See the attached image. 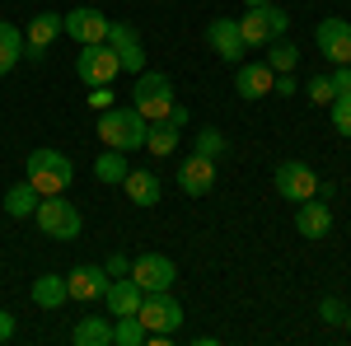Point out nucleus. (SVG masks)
Segmentation results:
<instances>
[{
	"label": "nucleus",
	"mask_w": 351,
	"mask_h": 346,
	"mask_svg": "<svg viewBox=\"0 0 351 346\" xmlns=\"http://www.w3.org/2000/svg\"><path fill=\"white\" fill-rule=\"evenodd\" d=\"M24 173H28V183L38 187V197H56V192H66V187L75 183L71 155H61V150H52V145H38V150L28 155Z\"/></svg>",
	"instance_id": "nucleus-1"
},
{
	"label": "nucleus",
	"mask_w": 351,
	"mask_h": 346,
	"mask_svg": "<svg viewBox=\"0 0 351 346\" xmlns=\"http://www.w3.org/2000/svg\"><path fill=\"white\" fill-rule=\"evenodd\" d=\"M145 136H150V122L136 112V108H104L99 117V140L108 150H145Z\"/></svg>",
	"instance_id": "nucleus-2"
},
{
	"label": "nucleus",
	"mask_w": 351,
	"mask_h": 346,
	"mask_svg": "<svg viewBox=\"0 0 351 346\" xmlns=\"http://www.w3.org/2000/svg\"><path fill=\"white\" fill-rule=\"evenodd\" d=\"M173 80L164 75V71H141L132 84V108L145 117V122H164L169 112H173Z\"/></svg>",
	"instance_id": "nucleus-3"
},
{
	"label": "nucleus",
	"mask_w": 351,
	"mask_h": 346,
	"mask_svg": "<svg viewBox=\"0 0 351 346\" xmlns=\"http://www.w3.org/2000/svg\"><path fill=\"white\" fill-rule=\"evenodd\" d=\"M286 28H291V14L276 10V0L271 5H248V14H239V33L248 52H263L271 38H286Z\"/></svg>",
	"instance_id": "nucleus-4"
},
{
	"label": "nucleus",
	"mask_w": 351,
	"mask_h": 346,
	"mask_svg": "<svg viewBox=\"0 0 351 346\" xmlns=\"http://www.w3.org/2000/svg\"><path fill=\"white\" fill-rule=\"evenodd\" d=\"M38 230L47 234V239H80L84 230V215L75 211V201H66V192H56V197H38Z\"/></svg>",
	"instance_id": "nucleus-5"
},
{
	"label": "nucleus",
	"mask_w": 351,
	"mask_h": 346,
	"mask_svg": "<svg viewBox=\"0 0 351 346\" xmlns=\"http://www.w3.org/2000/svg\"><path fill=\"white\" fill-rule=\"evenodd\" d=\"M183 304L173 299V291H150L141 299V309H136V319L145 323V332H155V337H173L178 328H183Z\"/></svg>",
	"instance_id": "nucleus-6"
},
{
	"label": "nucleus",
	"mask_w": 351,
	"mask_h": 346,
	"mask_svg": "<svg viewBox=\"0 0 351 346\" xmlns=\"http://www.w3.org/2000/svg\"><path fill=\"white\" fill-rule=\"evenodd\" d=\"M75 75H80V84H89V89H104V84H112L122 75V61H117V52H112L108 42H89V47L75 56Z\"/></svg>",
	"instance_id": "nucleus-7"
},
{
	"label": "nucleus",
	"mask_w": 351,
	"mask_h": 346,
	"mask_svg": "<svg viewBox=\"0 0 351 346\" xmlns=\"http://www.w3.org/2000/svg\"><path fill=\"white\" fill-rule=\"evenodd\" d=\"M108 14L104 10H94V5H75L71 14H61V33L66 38H75L80 47H89V42H108Z\"/></svg>",
	"instance_id": "nucleus-8"
},
{
	"label": "nucleus",
	"mask_w": 351,
	"mask_h": 346,
	"mask_svg": "<svg viewBox=\"0 0 351 346\" xmlns=\"http://www.w3.org/2000/svg\"><path fill=\"white\" fill-rule=\"evenodd\" d=\"M132 281L145 295L150 291H173L178 267H173V258H164V253H141V258H132Z\"/></svg>",
	"instance_id": "nucleus-9"
},
{
	"label": "nucleus",
	"mask_w": 351,
	"mask_h": 346,
	"mask_svg": "<svg viewBox=\"0 0 351 346\" xmlns=\"http://www.w3.org/2000/svg\"><path fill=\"white\" fill-rule=\"evenodd\" d=\"M276 192L286 197V201H304V197H319V173L309 169L304 160H286L276 164Z\"/></svg>",
	"instance_id": "nucleus-10"
},
{
	"label": "nucleus",
	"mask_w": 351,
	"mask_h": 346,
	"mask_svg": "<svg viewBox=\"0 0 351 346\" xmlns=\"http://www.w3.org/2000/svg\"><path fill=\"white\" fill-rule=\"evenodd\" d=\"M56 38H61V14L38 10V14L28 19V28H24V56H28V61H43Z\"/></svg>",
	"instance_id": "nucleus-11"
},
{
	"label": "nucleus",
	"mask_w": 351,
	"mask_h": 346,
	"mask_svg": "<svg viewBox=\"0 0 351 346\" xmlns=\"http://www.w3.org/2000/svg\"><path fill=\"white\" fill-rule=\"evenodd\" d=\"M108 271L94 262H80L75 271H66V295L75 299V304H89V299H104V291H108Z\"/></svg>",
	"instance_id": "nucleus-12"
},
{
	"label": "nucleus",
	"mask_w": 351,
	"mask_h": 346,
	"mask_svg": "<svg viewBox=\"0 0 351 346\" xmlns=\"http://www.w3.org/2000/svg\"><path fill=\"white\" fill-rule=\"evenodd\" d=\"M178 187L188 192V197H211L216 192V160H206V155H188V160L178 164Z\"/></svg>",
	"instance_id": "nucleus-13"
},
{
	"label": "nucleus",
	"mask_w": 351,
	"mask_h": 346,
	"mask_svg": "<svg viewBox=\"0 0 351 346\" xmlns=\"http://www.w3.org/2000/svg\"><path fill=\"white\" fill-rule=\"evenodd\" d=\"M108 47L117 52L122 71H132V75L145 71V47H141V33L132 24H108Z\"/></svg>",
	"instance_id": "nucleus-14"
},
{
	"label": "nucleus",
	"mask_w": 351,
	"mask_h": 346,
	"mask_svg": "<svg viewBox=\"0 0 351 346\" xmlns=\"http://www.w3.org/2000/svg\"><path fill=\"white\" fill-rule=\"evenodd\" d=\"M206 42H211V52L220 56V61H234L239 66L243 61V33H239V19H211L206 24Z\"/></svg>",
	"instance_id": "nucleus-15"
},
{
	"label": "nucleus",
	"mask_w": 351,
	"mask_h": 346,
	"mask_svg": "<svg viewBox=\"0 0 351 346\" xmlns=\"http://www.w3.org/2000/svg\"><path fill=\"white\" fill-rule=\"evenodd\" d=\"M295 230H300V239H328L332 234V206L314 201V197L295 201Z\"/></svg>",
	"instance_id": "nucleus-16"
},
{
	"label": "nucleus",
	"mask_w": 351,
	"mask_h": 346,
	"mask_svg": "<svg viewBox=\"0 0 351 346\" xmlns=\"http://www.w3.org/2000/svg\"><path fill=\"white\" fill-rule=\"evenodd\" d=\"M314 42H319V52H324L332 66H342L351 56V24L347 19H324V24L314 28Z\"/></svg>",
	"instance_id": "nucleus-17"
},
{
	"label": "nucleus",
	"mask_w": 351,
	"mask_h": 346,
	"mask_svg": "<svg viewBox=\"0 0 351 346\" xmlns=\"http://www.w3.org/2000/svg\"><path fill=\"white\" fill-rule=\"evenodd\" d=\"M271 80H276V71H271L267 61H243L239 75H234V89H239V99L258 103L263 94H271Z\"/></svg>",
	"instance_id": "nucleus-18"
},
{
	"label": "nucleus",
	"mask_w": 351,
	"mask_h": 346,
	"mask_svg": "<svg viewBox=\"0 0 351 346\" xmlns=\"http://www.w3.org/2000/svg\"><path fill=\"white\" fill-rule=\"evenodd\" d=\"M104 299H108V314H112V319H122V314H136V309H141L145 291L136 286L132 276H112L108 291H104Z\"/></svg>",
	"instance_id": "nucleus-19"
},
{
	"label": "nucleus",
	"mask_w": 351,
	"mask_h": 346,
	"mask_svg": "<svg viewBox=\"0 0 351 346\" xmlns=\"http://www.w3.org/2000/svg\"><path fill=\"white\" fill-rule=\"evenodd\" d=\"M122 187H127V201H132V206H145V211H150V206H160V178H155V173H150V169H132V173H127V178H122Z\"/></svg>",
	"instance_id": "nucleus-20"
},
{
	"label": "nucleus",
	"mask_w": 351,
	"mask_h": 346,
	"mask_svg": "<svg viewBox=\"0 0 351 346\" xmlns=\"http://www.w3.org/2000/svg\"><path fill=\"white\" fill-rule=\"evenodd\" d=\"M33 304L38 309H61V304H71V295H66V276H52V271H43L38 281H33Z\"/></svg>",
	"instance_id": "nucleus-21"
},
{
	"label": "nucleus",
	"mask_w": 351,
	"mask_h": 346,
	"mask_svg": "<svg viewBox=\"0 0 351 346\" xmlns=\"http://www.w3.org/2000/svg\"><path fill=\"white\" fill-rule=\"evenodd\" d=\"M132 173V164H127V150H108L104 145V155L94 160V178L104 187H122V178Z\"/></svg>",
	"instance_id": "nucleus-22"
},
{
	"label": "nucleus",
	"mask_w": 351,
	"mask_h": 346,
	"mask_svg": "<svg viewBox=\"0 0 351 346\" xmlns=\"http://www.w3.org/2000/svg\"><path fill=\"white\" fill-rule=\"evenodd\" d=\"M71 342H75V346H112V323L104 319V314H89V319L75 323Z\"/></svg>",
	"instance_id": "nucleus-23"
},
{
	"label": "nucleus",
	"mask_w": 351,
	"mask_h": 346,
	"mask_svg": "<svg viewBox=\"0 0 351 346\" xmlns=\"http://www.w3.org/2000/svg\"><path fill=\"white\" fill-rule=\"evenodd\" d=\"M178 136H183V127H178V122H169V117H164V122H150L145 150H150V155H160V160H169V155L178 150Z\"/></svg>",
	"instance_id": "nucleus-24"
},
{
	"label": "nucleus",
	"mask_w": 351,
	"mask_h": 346,
	"mask_svg": "<svg viewBox=\"0 0 351 346\" xmlns=\"http://www.w3.org/2000/svg\"><path fill=\"white\" fill-rule=\"evenodd\" d=\"M19 61H24V28L0 19V75H10Z\"/></svg>",
	"instance_id": "nucleus-25"
},
{
	"label": "nucleus",
	"mask_w": 351,
	"mask_h": 346,
	"mask_svg": "<svg viewBox=\"0 0 351 346\" xmlns=\"http://www.w3.org/2000/svg\"><path fill=\"white\" fill-rule=\"evenodd\" d=\"M33 211H38V187L24 178V183H14L5 192V215H10V220H28Z\"/></svg>",
	"instance_id": "nucleus-26"
},
{
	"label": "nucleus",
	"mask_w": 351,
	"mask_h": 346,
	"mask_svg": "<svg viewBox=\"0 0 351 346\" xmlns=\"http://www.w3.org/2000/svg\"><path fill=\"white\" fill-rule=\"evenodd\" d=\"M145 342H150V332H145V323L136 319V314L112 319V346H145Z\"/></svg>",
	"instance_id": "nucleus-27"
},
{
	"label": "nucleus",
	"mask_w": 351,
	"mask_h": 346,
	"mask_svg": "<svg viewBox=\"0 0 351 346\" xmlns=\"http://www.w3.org/2000/svg\"><path fill=\"white\" fill-rule=\"evenodd\" d=\"M263 61H267L271 71H276V75H286V71H295V61H300V47L295 42H286V38H271L267 47H263Z\"/></svg>",
	"instance_id": "nucleus-28"
},
{
	"label": "nucleus",
	"mask_w": 351,
	"mask_h": 346,
	"mask_svg": "<svg viewBox=\"0 0 351 346\" xmlns=\"http://www.w3.org/2000/svg\"><path fill=\"white\" fill-rule=\"evenodd\" d=\"M230 145H225V136L216 132V127H202L197 132V145H192V155H206V160H220Z\"/></svg>",
	"instance_id": "nucleus-29"
},
{
	"label": "nucleus",
	"mask_w": 351,
	"mask_h": 346,
	"mask_svg": "<svg viewBox=\"0 0 351 346\" xmlns=\"http://www.w3.org/2000/svg\"><path fill=\"white\" fill-rule=\"evenodd\" d=\"M328 108H332V132L351 140V94H332Z\"/></svg>",
	"instance_id": "nucleus-30"
},
{
	"label": "nucleus",
	"mask_w": 351,
	"mask_h": 346,
	"mask_svg": "<svg viewBox=\"0 0 351 346\" xmlns=\"http://www.w3.org/2000/svg\"><path fill=\"white\" fill-rule=\"evenodd\" d=\"M304 94H309V103H332V80L328 75H314V80L304 84Z\"/></svg>",
	"instance_id": "nucleus-31"
},
{
	"label": "nucleus",
	"mask_w": 351,
	"mask_h": 346,
	"mask_svg": "<svg viewBox=\"0 0 351 346\" xmlns=\"http://www.w3.org/2000/svg\"><path fill=\"white\" fill-rule=\"evenodd\" d=\"M319 319H324V323H342V319H347V304H342L337 295H328L324 304H319Z\"/></svg>",
	"instance_id": "nucleus-32"
},
{
	"label": "nucleus",
	"mask_w": 351,
	"mask_h": 346,
	"mask_svg": "<svg viewBox=\"0 0 351 346\" xmlns=\"http://www.w3.org/2000/svg\"><path fill=\"white\" fill-rule=\"evenodd\" d=\"M104 271H108V276H132V258H127V253H112L108 262H104Z\"/></svg>",
	"instance_id": "nucleus-33"
},
{
	"label": "nucleus",
	"mask_w": 351,
	"mask_h": 346,
	"mask_svg": "<svg viewBox=\"0 0 351 346\" xmlns=\"http://www.w3.org/2000/svg\"><path fill=\"white\" fill-rule=\"evenodd\" d=\"M328 80H332V94H351V66L342 61V66H337V71H332Z\"/></svg>",
	"instance_id": "nucleus-34"
},
{
	"label": "nucleus",
	"mask_w": 351,
	"mask_h": 346,
	"mask_svg": "<svg viewBox=\"0 0 351 346\" xmlns=\"http://www.w3.org/2000/svg\"><path fill=\"white\" fill-rule=\"evenodd\" d=\"M271 94H281V99H291V94H300V84L291 80V71H286V75H276V80H271Z\"/></svg>",
	"instance_id": "nucleus-35"
},
{
	"label": "nucleus",
	"mask_w": 351,
	"mask_h": 346,
	"mask_svg": "<svg viewBox=\"0 0 351 346\" xmlns=\"http://www.w3.org/2000/svg\"><path fill=\"white\" fill-rule=\"evenodd\" d=\"M10 337H14V314L0 309V342H10Z\"/></svg>",
	"instance_id": "nucleus-36"
},
{
	"label": "nucleus",
	"mask_w": 351,
	"mask_h": 346,
	"mask_svg": "<svg viewBox=\"0 0 351 346\" xmlns=\"http://www.w3.org/2000/svg\"><path fill=\"white\" fill-rule=\"evenodd\" d=\"M89 103L99 108V112H104V108H112V94H108V84H104V89H94V94H89Z\"/></svg>",
	"instance_id": "nucleus-37"
},
{
	"label": "nucleus",
	"mask_w": 351,
	"mask_h": 346,
	"mask_svg": "<svg viewBox=\"0 0 351 346\" xmlns=\"http://www.w3.org/2000/svg\"><path fill=\"white\" fill-rule=\"evenodd\" d=\"M248 5H271V0H243V10H248Z\"/></svg>",
	"instance_id": "nucleus-38"
},
{
	"label": "nucleus",
	"mask_w": 351,
	"mask_h": 346,
	"mask_svg": "<svg viewBox=\"0 0 351 346\" xmlns=\"http://www.w3.org/2000/svg\"><path fill=\"white\" fill-rule=\"evenodd\" d=\"M342 323H347V332H351V304H347V319H342Z\"/></svg>",
	"instance_id": "nucleus-39"
},
{
	"label": "nucleus",
	"mask_w": 351,
	"mask_h": 346,
	"mask_svg": "<svg viewBox=\"0 0 351 346\" xmlns=\"http://www.w3.org/2000/svg\"><path fill=\"white\" fill-rule=\"evenodd\" d=\"M155 5H164V0H155Z\"/></svg>",
	"instance_id": "nucleus-40"
},
{
	"label": "nucleus",
	"mask_w": 351,
	"mask_h": 346,
	"mask_svg": "<svg viewBox=\"0 0 351 346\" xmlns=\"http://www.w3.org/2000/svg\"><path fill=\"white\" fill-rule=\"evenodd\" d=\"M347 66H351V56H347Z\"/></svg>",
	"instance_id": "nucleus-41"
}]
</instances>
